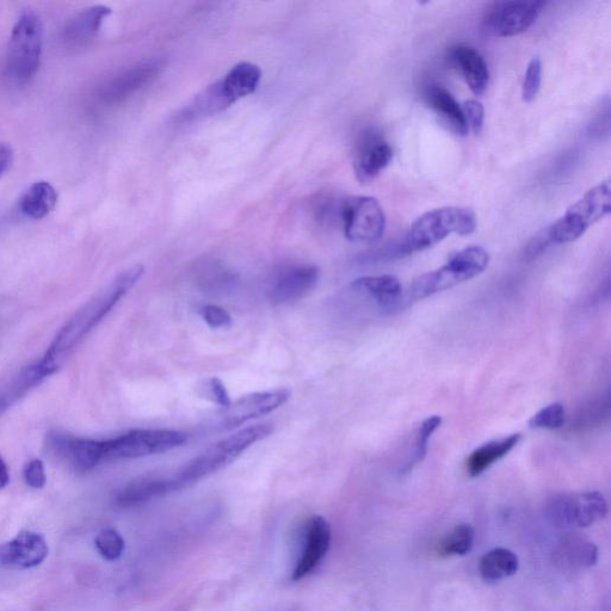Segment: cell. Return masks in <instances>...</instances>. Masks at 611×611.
<instances>
[{"label":"cell","mask_w":611,"mask_h":611,"mask_svg":"<svg viewBox=\"0 0 611 611\" xmlns=\"http://www.w3.org/2000/svg\"><path fill=\"white\" fill-rule=\"evenodd\" d=\"M145 269L143 265H135L123 271L122 274L95 296L83 308L74 314L53 339L42 361L51 367L54 372H58L61 364L67 357L72 355L78 345L82 343L89 333L96 329L98 324L113 311L120 300L131 290L143 277Z\"/></svg>","instance_id":"obj_1"},{"label":"cell","mask_w":611,"mask_h":611,"mask_svg":"<svg viewBox=\"0 0 611 611\" xmlns=\"http://www.w3.org/2000/svg\"><path fill=\"white\" fill-rule=\"evenodd\" d=\"M273 431L274 428L270 424L251 425L213 444L205 452L189 461L176 475L174 479L178 489L181 490L185 486L197 483L231 465L253 444L269 437Z\"/></svg>","instance_id":"obj_2"},{"label":"cell","mask_w":611,"mask_h":611,"mask_svg":"<svg viewBox=\"0 0 611 611\" xmlns=\"http://www.w3.org/2000/svg\"><path fill=\"white\" fill-rule=\"evenodd\" d=\"M477 226V215L472 209L464 207L434 209L419 216L413 222L405 242L400 246V253L410 255L413 252L430 249L450 234L471 236L477 230Z\"/></svg>","instance_id":"obj_3"},{"label":"cell","mask_w":611,"mask_h":611,"mask_svg":"<svg viewBox=\"0 0 611 611\" xmlns=\"http://www.w3.org/2000/svg\"><path fill=\"white\" fill-rule=\"evenodd\" d=\"M489 263V252L481 246H468L456 252L442 268L418 277L411 287L412 299L423 300L472 280L483 274Z\"/></svg>","instance_id":"obj_4"},{"label":"cell","mask_w":611,"mask_h":611,"mask_svg":"<svg viewBox=\"0 0 611 611\" xmlns=\"http://www.w3.org/2000/svg\"><path fill=\"white\" fill-rule=\"evenodd\" d=\"M43 23L32 10L22 12L12 28L8 47V71L17 83H28L40 69Z\"/></svg>","instance_id":"obj_5"},{"label":"cell","mask_w":611,"mask_h":611,"mask_svg":"<svg viewBox=\"0 0 611 611\" xmlns=\"http://www.w3.org/2000/svg\"><path fill=\"white\" fill-rule=\"evenodd\" d=\"M611 185L604 181L567 209L564 216L547 228L552 244L575 242L596 222L610 213Z\"/></svg>","instance_id":"obj_6"},{"label":"cell","mask_w":611,"mask_h":611,"mask_svg":"<svg viewBox=\"0 0 611 611\" xmlns=\"http://www.w3.org/2000/svg\"><path fill=\"white\" fill-rule=\"evenodd\" d=\"M187 435L168 429H137L102 441L103 462L132 460L184 446Z\"/></svg>","instance_id":"obj_7"},{"label":"cell","mask_w":611,"mask_h":611,"mask_svg":"<svg viewBox=\"0 0 611 611\" xmlns=\"http://www.w3.org/2000/svg\"><path fill=\"white\" fill-rule=\"evenodd\" d=\"M547 3L540 0H506L486 9L481 18V33L489 37H511L528 32L538 21Z\"/></svg>","instance_id":"obj_8"},{"label":"cell","mask_w":611,"mask_h":611,"mask_svg":"<svg viewBox=\"0 0 611 611\" xmlns=\"http://www.w3.org/2000/svg\"><path fill=\"white\" fill-rule=\"evenodd\" d=\"M341 224L350 242L373 243L384 236L387 219L375 197L354 196L342 202Z\"/></svg>","instance_id":"obj_9"},{"label":"cell","mask_w":611,"mask_h":611,"mask_svg":"<svg viewBox=\"0 0 611 611\" xmlns=\"http://www.w3.org/2000/svg\"><path fill=\"white\" fill-rule=\"evenodd\" d=\"M607 515L606 498L597 491L558 496L547 506L549 521L558 527L588 528L602 521Z\"/></svg>","instance_id":"obj_10"},{"label":"cell","mask_w":611,"mask_h":611,"mask_svg":"<svg viewBox=\"0 0 611 611\" xmlns=\"http://www.w3.org/2000/svg\"><path fill=\"white\" fill-rule=\"evenodd\" d=\"M46 449L53 459L76 473H88L103 464L102 441L64 432H49Z\"/></svg>","instance_id":"obj_11"},{"label":"cell","mask_w":611,"mask_h":611,"mask_svg":"<svg viewBox=\"0 0 611 611\" xmlns=\"http://www.w3.org/2000/svg\"><path fill=\"white\" fill-rule=\"evenodd\" d=\"M287 388H276V390L252 393L250 396L234 401L230 406L222 409L216 417L214 425L220 430H233L240 425L261 418L269 413L280 409L290 398Z\"/></svg>","instance_id":"obj_12"},{"label":"cell","mask_w":611,"mask_h":611,"mask_svg":"<svg viewBox=\"0 0 611 611\" xmlns=\"http://www.w3.org/2000/svg\"><path fill=\"white\" fill-rule=\"evenodd\" d=\"M164 69L162 60H150L129 67L108 80L100 90V100L104 104H116L126 101L141 89L150 85Z\"/></svg>","instance_id":"obj_13"},{"label":"cell","mask_w":611,"mask_h":611,"mask_svg":"<svg viewBox=\"0 0 611 611\" xmlns=\"http://www.w3.org/2000/svg\"><path fill=\"white\" fill-rule=\"evenodd\" d=\"M393 150L382 135L374 129L364 131L357 141L354 169L357 180L369 183L375 180L392 162Z\"/></svg>","instance_id":"obj_14"},{"label":"cell","mask_w":611,"mask_h":611,"mask_svg":"<svg viewBox=\"0 0 611 611\" xmlns=\"http://www.w3.org/2000/svg\"><path fill=\"white\" fill-rule=\"evenodd\" d=\"M47 541L39 533L24 530L0 547V566L28 570L39 566L48 557Z\"/></svg>","instance_id":"obj_15"},{"label":"cell","mask_w":611,"mask_h":611,"mask_svg":"<svg viewBox=\"0 0 611 611\" xmlns=\"http://www.w3.org/2000/svg\"><path fill=\"white\" fill-rule=\"evenodd\" d=\"M318 279L319 270L313 265H290L276 275L269 298L274 305L298 301L312 292Z\"/></svg>","instance_id":"obj_16"},{"label":"cell","mask_w":611,"mask_h":611,"mask_svg":"<svg viewBox=\"0 0 611 611\" xmlns=\"http://www.w3.org/2000/svg\"><path fill=\"white\" fill-rule=\"evenodd\" d=\"M332 540L331 526L322 516H313L306 526L304 552L293 572V580L310 575L322 563L329 552Z\"/></svg>","instance_id":"obj_17"},{"label":"cell","mask_w":611,"mask_h":611,"mask_svg":"<svg viewBox=\"0 0 611 611\" xmlns=\"http://www.w3.org/2000/svg\"><path fill=\"white\" fill-rule=\"evenodd\" d=\"M449 61L464 77L475 96H483L490 83V71L486 60L477 49L460 43L449 51Z\"/></svg>","instance_id":"obj_18"},{"label":"cell","mask_w":611,"mask_h":611,"mask_svg":"<svg viewBox=\"0 0 611 611\" xmlns=\"http://www.w3.org/2000/svg\"><path fill=\"white\" fill-rule=\"evenodd\" d=\"M54 373V370L41 360L24 367L21 372L12 376L0 388V417Z\"/></svg>","instance_id":"obj_19"},{"label":"cell","mask_w":611,"mask_h":611,"mask_svg":"<svg viewBox=\"0 0 611 611\" xmlns=\"http://www.w3.org/2000/svg\"><path fill=\"white\" fill-rule=\"evenodd\" d=\"M354 292L374 300L382 311L393 312L403 305V287L391 275L366 276L351 283Z\"/></svg>","instance_id":"obj_20"},{"label":"cell","mask_w":611,"mask_h":611,"mask_svg":"<svg viewBox=\"0 0 611 611\" xmlns=\"http://www.w3.org/2000/svg\"><path fill=\"white\" fill-rule=\"evenodd\" d=\"M262 71L255 64L239 63L224 78L219 80L218 85L221 96L228 104L233 106L242 98L253 94L261 83Z\"/></svg>","instance_id":"obj_21"},{"label":"cell","mask_w":611,"mask_h":611,"mask_svg":"<svg viewBox=\"0 0 611 611\" xmlns=\"http://www.w3.org/2000/svg\"><path fill=\"white\" fill-rule=\"evenodd\" d=\"M111 14L106 5H94L79 12L66 24L63 37L67 45L72 47L84 46L94 39L100 32L104 21Z\"/></svg>","instance_id":"obj_22"},{"label":"cell","mask_w":611,"mask_h":611,"mask_svg":"<svg viewBox=\"0 0 611 611\" xmlns=\"http://www.w3.org/2000/svg\"><path fill=\"white\" fill-rule=\"evenodd\" d=\"M180 490L174 478L154 479L140 478L127 484L117 492L115 503L121 508H129L151 501L153 498L168 495L170 492Z\"/></svg>","instance_id":"obj_23"},{"label":"cell","mask_w":611,"mask_h":611,"mask_svg":"<svg viewBox=\"0 0 611 611\" xmlns=\"http://www.w3.org/2000/svg\"><path fill=\"white\" fill-rule=\"evenodd\" d=\"M521 438V434H512L502 440L487 442L484 446L475 449L466 464L469 477H479L486 469L508 455L520 443Z\"/></svg>","instance_id":"obj_24"},{"label":"cell","mask_w":611,"mask_h":611,"mask_svg":"<svg viewBox=\"0 0 611 611\" xmlns=\"http://www.w3.org/2000/svg\"><path fill=\"white\" fill-rule=\"evenodd\" d=\"M425 98L430 108L434 109L456 134L462 137L468 134L469 129L464 111L449 91L440 85H431L425 92Z\"/></svg>","instance_id":"obj_25"},{"label":"cell","mask_w":611,"mask_h":611,"mask_svg":"<svg viewBox=\"0 0 611 611\" xmlns=\"http://www.w3.org/2000/svg\"><path fill=\"white\" fill-rule=\"evenodd\" d=\"M58 194L52 184L35 182L24 191L20 199V211L29 219L41 220L57 206Z\"/></svg>","instance_id":"obj_26"},{"label":"cell","mask_w":611,"mask_h":611,"mask_svg":"<svg viewBox=\"0 0 611 611\" xmlns=\"http://www.w3.org/2000/svg\"><path fill=\"white\" fill-rule=\"evenodd\" d=\"M520 569V560L508 548H495L480 559L479 571L486 582L495 583L515 576Z\"/></svg>","instance_id":"obj_27"},{"label":"cell","mask_w":611,"mask_h":611,"mask_svg":"<svg viewBox=\"0 0 611 611\" xmlns=\"http://www.w3.org/2000/svg\"><path fill=\"white\" fill-rule=\"evenodd\" d=\"M557 554L559 563L566 567H592L598 561L595 543L580 538L565 540Z\"/></svg>","instance_id":"obj_28"},{"label":"cell","mask_w":611,"mask_h":611,"mask_svg":"<svg viewBox=\"0 0 611 611\" xmlns=\"http://www.w3.org/2000/svg\"><path fill=\"white\" fill-rule=\"evenodd\" d=\"M474 535L471 524H459L452 532L444 536L440 545H438V554L441 557H464L472 551Z\"/></svg>","instance_id":"obj_29"},{"label":"cell","mask_w":611,"mask_h":611,"mask_svg":"<svg viewBox=\"0 0 611 611\" xmlns=\"http://www.w3.org/2000/svg\"><path fill=\"white\" fill-rule=\"evenodd\" d=\"M442 417L431 416L421 424L419 427L416 437L415 452L411 461L407 462L403 468V474L410 473L413 468L421 464L428 454L429 440L434 432L441 427Z\"/></svg>","instance_id":"obj_30"},{"label":"cell","mask_w":611,"mask_h":611,"mask_svg":"<svg viewBox=\"0 0 611 611\" xmlns=\"http://www.w3.org/2000/svg\"><path fill=\"white\" fill-rule=\"evenodd\" d=\"M566 423V411L563 404L554 403L543 407L530 419L529 427L532 429L558 430Z\"/></svg>","instance_id":"obj_31"},{"label":"cell","mask_w":611,"mask_h":611,"mask_svg":"<svg viewBox=\"0 0 611 611\" xmlns=\"http://www.w3.org/2000/svg\"><path fill=\"white\" fill-rule=\"evenodd\" d=\"M96 548L103 559L115 561L122 557L126 549V542L115 529H103L96 536Z\"/></svg>","instance_id":"obj_32"},{"label":"cell","mask_w":611,"mask_h":611,"mask_svg":"<svg viewBox=\"0 0 611 611\" xmlns=\"http://www.w3.org/2000/svg\"><path fill=\"white\" fill-rule=\"evenodd\" d=\"M542 83V63L539 58H534L528 64L522 84V98L526 103H532L539 95Z\"/></svg>","instance_id":"obj_33"},{"label":"cell","mask_w":611,"mask_h":611,"mask_svg":"<svg viewBox=\"0 0 611 611\" xmlns=\"http://www.w3.org/2000/svg\"><path fill=\"white\" fill-rule=\"evenodd\" d=\"M462 111H464L468 129H472L473 133L477 135L483 132L485 120L483 104L475 100H468L462 104Z\"/></svg>","instance_id":"obj_34"},{"label":"cell","mask_w":611,"mask_h":611,"mask_svg":"<svg viewBox=\"0 0 611 611\" xmlns=\"http://www.w3.org/2000/svg\"><path fill=\"white\" fill-rule=\"evenodd\" d=\"M201 316L205 323L214 330L226 329L232 324L230 313L219 306L207 305L203 307Z\"/></svg>","instance_id":"obj_35"},{"label":"cell","mask_w":611,"mask_h":611,"mask_svg":"<svg viewBox=\"0 0 611 611\" xmlns=\"http://www.w3.org/2000/svg\"><path fill=\"white\" fill-rule=\"evenodd\" d=\"M24 480L32 489L40 490L47 483L45 465L41 460H32L24 467Z\"/></svg>","instance_id":"obj_36"},{"label":"cell","mask_w":611,"mask_h":611,"mask_svg":"<svg viewBox=\"0 0 611 611\" xmlns=\"http://www.w3.org/2000/svg\"><path fill=\"white\" fill-rule=\"evenodd\" d=\"M552 245V240L548 236L547 228L543 230L541 233L536 236L532 242L527 246L526 252H524V256H526L527 261H532L536 257L542 255L543 251H545L548 246Z\"/></svg>","instance_id":"obj_37"},{"label":"cell","mask_w":611,"mask_h":611,"mask_svg":"<svg viewBox=\"0 0 611 611\" xmlns=\"http://www.w3.org/2000/svg\"><path fill=\"white\" fill-rule=\"evenodd\" d=\"M209 391H211V396L216 404L220 405L222 409L231 405L232 400L230 398V394H228L226 387L222 384V381L216 378H213L209 381Z\"/></svg>","instance_id":"obj_38"},{"label":"cell","mask_w":611,"mask_h":611,"mask_svg":"<svg viewBox=\"0 0 611 611\" xmlns=\"http://www.w3.org/2000/svg\"><path fill=\"white\" fill-rule=\"evenodd\" d=\"M15 153L9 144H0V178H3L14 163Z\"/></svg>","instance_id":"obj_39"},{"label":"cell","mask_w":611,"mask_h":611,"mask_svg":"<svg viewBox=\"0 0 611 611\" xmlns=\"http://www.w3.org/2000/svg\"><path fill=\"white\" fill-rule=\"evenodd\" d=\"M10 473L8 465L5 464L2 456H0V490L4 489L9 484Z\"/></svg>","instance_id":"obj_40"}]
</instances>
